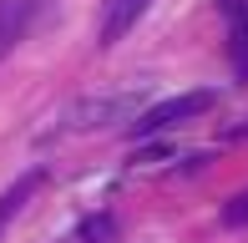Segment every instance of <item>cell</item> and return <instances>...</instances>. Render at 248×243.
<instances>
[{
    "label": "cell",
    "instance_id": "obj_8",
    "mask_svg": "<svg viewBox=\"0 0 248 243\" xmlns=\"http://www.w3.org/2000/svg\"><path fill=\"white\" fill-rule=\"evenodd\" d=\"M233 66L238 76H248V30H233Z\"/></svg>",
    "mask_w": 248,
    "mask_h": 243
},
{
    "label": "cell",
    "instance_id": "obj_4",
    "mask_svg": "<svg viewBox=\"0 0 248 243\" xmlns=\"http://www.w3.org/2000/svg\"><path fill=\"white\" fill-rule=\"evenodd\" d=\"M152 10V0H101V26H96V41L101 46H117L132 26Z\"/></svg>",
    "mask_w": 248,
    "mask_h": 243
},
{
    "label": "cell",
    "instance_id": "obj_7",
    "mask_svg": "<svg viewBox=\"0 0 248 243\" xmlns=\"http://www.w3.org/2000/svg\"><path fill=\"white\" fill-rule=\"evenodd\" d=\"M223 223L228 228H238V223H248V193H238L228 208H223Z\"/></svg>",
    "mask_w": 248,
    "mask_h": 243
},
{
    "label": "cell",
    "instance_id": "obj_2",
    "mask_svg": "<svg viewBox=\"0 0 248 243\" xmlns=\"http://www.w3.org/2000/svg\"><path fill=\"white\" fill-rule=\"evenodd\" d=\"M137 112V91H107V96H81V102L66 112L71 132H92V127H111V122H127Z\"/></svg>",
    "mask_w": 248,
    "mask_h": 243
},
{
    "label": "cell",
    "instance_id": "obj_3",
    "mask_svg": "<svg viewBox=\"0 0 248 243\" xmlns=\"http://www.w3.org/2000/svg\"><path fill=\"white\" fill-rule=\"evenodd\" d=\"M46 5L51 0H0V51L20 46L31 36V26L46 15Z\"/></svg>",
    "mask_w": 248,
    "mask_h": 243
},
{
    "label": "cell",
    "instance_id": "obj_5",
    "mask_svg": "<svg viewBox=\"0 0 248 243\" xmlns=\"http://www.w3.org/2000/svg\"><path fill=\"white\" fill-rule=\"evenodd\" d=\"M36 187H41V172H26L20 182H10L5 193H0V233H5V223L20 213V208H26V197L36 193Z\"/></svg>",
    "mask_w": 248,
    "mask_h": 243
},
{
    "label": "cell",
    "instance_id": "obj_1",
    "mask_svg": "<svg viewBox=\"0 0 248 243\" xmlns=\"http://www.w3.org/2000/svg\"><path fill=\"white\" fill-rule=\"evenodd\" d=\"M218 106V91L213 86H202V91H183V96H167V102L147 106V112H137V122H132V137H162V132L183 127V122H198L202 112H213Z\"/></svg>",
    "mask_w": 248,
    "mask_h": 243
},
{
    "label": "cell",
    "instance_id": "obj_6",
    "mask_svg": "<svg viewBox=\"0 0 248 243\" xmlns=\"http://www.w3.org/2000/svg\"><path fill=\"white\" fill-rule=\"evenodd\" d=\"M117 238V223H111V213H92L76 223V243H111Z\"/></svg>",
    "mask_w": 248,
    "mask_h": 243
}]
</instances>
